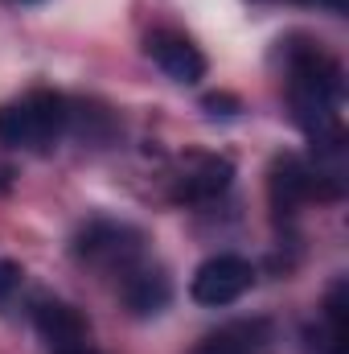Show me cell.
I'll return each mask as SVG.
<instances>
[{"instance_id": "52a82bcc", "label": "cell", "mask_w": 349, "mask_h": 354, "mask_svg": "<svg viewBox=\"0 0 349 354\" xmlns=\"http://www.w3.org/2000/svg\"><path fill=\"white\" fill-rule=\"evenodd\" d=\"M230 177H235L230 161H222V157H193L185 165L181 181H177V198L181 202H210V198L226 194Z\"/></svg>"}, {"instance_id": "8992f818", "label": "cell", "mask_w": 349, "mask_h": 354, "mask_svg": "<svg viewBox=\"0 0 349 354\" xmlns=\"http://www.w3.org/2000/svg\"><path fill=\"white\" fill-rule=\"evenodd\" d=\"M189 354H271V326L267 322H230L218 334L201 338Z\"/></svg>"}, {"instance_id": "ba28073f", "label": "cell", "mask_w": 349, "mask_h": 354, "mask_svg": "<svg viewBox=\"0 0 349 354\" xmlns=\"http://www.w3.org/2000/svg\"><path fill=\"white\" fill-rule=\"evenodd\" d=\"M123 301L132 313H157L169 301V280L152 268H128L123 272Z\"/></svg>"}, {"instance_id": "30bf717a", "label": "cell", "mask_w": 349, "mask_h": 354, "mask_svg": "<svg viewBox=\"0 0 349 354\" xmlns=\"http://www.w3.org/2000/svg\"><path fill=\"white\" fill-rule=\"evenodd\" d=\"M58 354H99V351H90V346H66V351H58Z\"/></svg>"}, {"instance_id": "5b68a950", "label": "cell", "mask_w": 349, "mask_h": 354, "mask_svg": "<svg viewBox=\"0 0 349 354\" xmlns=\"http://www.w3.org/2000/svg\"><path fill=\"white\" fill-rule=\"evenodd\" d=\"M321 181H325L321 169H308L304 161L283 157V161H275V174H271V198H275V206H288V210L308 198H329L321 189Z\"/></svg>"}, {"instance_id": "7c38bea8", "label": "cell", "mask_w": 349, "mask_h": 354, "mask_svg": "<svg viewBox=\"0 0 349 354\" xmlns=\"http://www.w3.org/2000/svg\"><path fill=\"white\" fill-rule=\"evenodd\" d=\"M4 185H8V181H4V174H0V194H4Z\"/></svg>"}, {"instance_id": "3957f363", "label": "cell", "mask_w": 349, "mask_h": 354, "mask_svg": "<svg viewBox=\"0 0 349 354\" xmlns=\"http://www.w3.org/2000/svg\"><path fill=\"white\" fill-rule=\"evenodd\" d=\"M148 58H152L173 83H181V87H193V83L206 79V58H201V50H197L185 33H177V29H157V33H148Z\"/></svg>"}, {"instance_id": "8fae6325", "label": "cell", "mask_w": 349, "mask_h": 354, "mask_svg": "<svg viewBox=\"0 0 349 354\" xmlns=\"http://www.w3.org/2000/svg\"><path fill=\"white\" fill-rule=\"evenodd\" d=\"M321 4H329V8H346V0H321Z\"/></svg>"}, {"instance_id": "7a4b0ae2", "label": "cell", "mask_w": 349, "mask_h": 354, "mask_svg": "<svg viewBox=\"0 0 349 354\" xmlns=\"http://www.w3.org/2000/svg\"><path fill=\"white\" fill-rule=\"evenodd\" d=\"M251 280H255V268L247 264L243 256L222 252V256H210L206 264L193 272L189 297L197 305H206V309H222V305H235L251 288Z\"/></svg>"}, {"instance_id": "6da1fadb", "label": "cell", "mask_w": 349, "mask_h": 354, "mask_svg": "<svg viewBox=\"0 0 349 354\" xmlns=\"http://www.w3.org/2000/svg\"><path fill=\"white\" fill-rule=\"evenodd\" d=\"M66 124H70V103L58 91H29L0 107V145L41 153L62 140Z\"/></svg>"}, {"instance_id": "277c9868", "label": "cell", "mask_w": 349, "mask_h": 354, "mask_svg": "<svg viewBox=\"0 0 349 354\" xmlns=\"http://www.w3.org/2000/svg\"><path fill=\"white\" fill-rule=\"evenodd\" d=\"M33 326L37 334L54 346V351H66V346H83L87 342V322L74 305L66 301H41L33 309Z\"/></svg>"}, {"instance_id": "9c48e42d", "label": "cell", "mask_w": 349, "mask_h": 354, "mask_svg": "<svg viewBox=\"0 0 349 354\" xmlns=\"http://www.w3.org/2000/svg\"><path fill=\"white\" fill-rule=\"evenodd\" d=\"M21 276H25V272H21V264H12V260H0V305H4V301H8V297L21 288Z\"/></svg>"}]
</instances>
